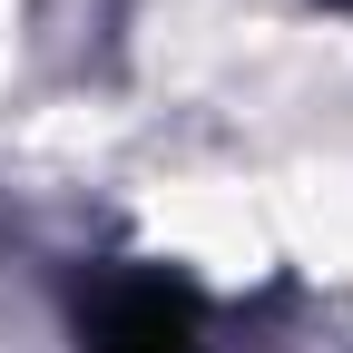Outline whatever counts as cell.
<instances>
[{
    "instance_id": "obj_1",
    "label": "cell",
    "mask_w": 353,
    "mask_h": 353,
    "mask_svg": "<svg viewBox=\"0 0 353 353\" xmlns=\"http://www.w3.org/2000/svg\"><path fill=\"white\" fill-rule=\"evenodd\" d=\"M88 353H196V294L167 275H108L88 304Z\"/></svg>"
}]
</instances>
